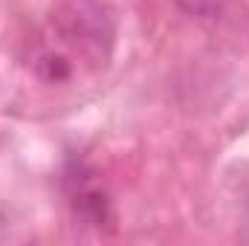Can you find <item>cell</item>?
<instances>
[{
  "mask_svg": "<svg viewBox=\"0 0 249 246\" xmlns=\"http://www.w3.org/2000/svg\"><path fill=\"white\" fill-rule=\"evenodd\" d=\"M177 6L197 20H214L226 12L229 0H177Z\"/></svg>",
  "mask_w": 249,
  "mask_h": 246,
  "instance_id": "cell-3",
  "label": "cell"
},
{
  "mask_svg": "<svg viewBox=\"0 0 249 246\" xmlns=\"http://www.w3.org/2000/svg\"><path fill=\"white\" fill-rule=\"evenodd\" d=\"M53 26L64 47L105 67L113 44V18L99 0H64L53 15Z\"/></svg>",
  "mask_w": 249,
  "mask_h": 246,
  "instance_id": "cell-1",
  "label": "cell"
},
{
  "mask_svg": "<svg viewBox=\"0 0 249 246\" xmlns=\"http://www.w3.org/2000/svg\"><path fill=\"white\" fill-rule=\"evenodd\" d=\"M70 203H72V214L87 226H105L110 220V200H107L105 188L81 165L70 177Z\"/></svg>",
  "mask_w": 249,
  "mask_h": 246,
  "instance_id": "cell-2",
  "label": "cell"
}]
</instances>
